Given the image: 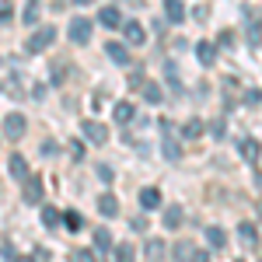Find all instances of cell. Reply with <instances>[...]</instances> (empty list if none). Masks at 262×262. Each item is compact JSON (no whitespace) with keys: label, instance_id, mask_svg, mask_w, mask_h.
Returning a JSON list of instances; mask_svg holds the SVG:
<instances>
[{"label":"cell","instance_id":"cell-1","mask_svg":"<svg viewBox=\"0 0 262 262\" xmlns=\"http://www.w3.org/2000/svg\"><path fill=\"white\" fill-rule=\"evenodd\" d=\"M53 39H56V28H46V25H42V28H35V32L28 35L25 49H28V53H42V49L53 46Z\"/></svg>","mask_w":262,"mask_h":262},{"label":"cell","instance_id":"cell-2","mask_svg":"<svg viewBox=\"0 0 262 262\" xmlns=\"http://www.w3.org/2000/svg\"><path fill=\"white\" fill-rule=\"evenodd\" d=\"M25 129H28V122H25L21 112H7V116H4V137H7V140H21Z\"/></svg>","mask_w":262,"mask_h":262},{"label":"cell","instance_id":"cell-3","mask_svg":"<svg viewBox=\"0 0 262 262\" xmlns=\"http://www.w3.org/2000/svg\"><path fill=\"white\" fill-rule=\"evenodd\" d=\"M88 39H91V21H88V18H74V21H70V42L84 46Z\"/></svg>","mask_w":262,"mask_h":262},{"label":"cell","instance_id":"cell-4","mask_svg":"<svg viewBox=\"0 0 262 262\" xmlns=\"http://www.w3.org/2000/svg\"><path fill=\"white\" fill-rule=\"evenodd\" d=\"M122 39L129 42V46H140V42L147 39V32H143L140 21H126V25H122Z\"/></svg>","mask_w":262,"mask_h":262},{"label":"cell","instance_id":"cell-5","mask_svg":"<svg viewBox=\"0 0 262 262\" xmlns=\"http://www.w3.org/2000/svg\"><path fill=\"white\" fill-rule=\"evenodd\" d=\"M84 137H88L91 143H105V140H108V129H105L101 122L88 119V122H84Z\"/></svg>","mask_w":262,"mask_h":262},{"label":"cell","instance_id":"cell-6","mask_svg":"<svg viewBox=\"0 0 262 262\" xmlns=\"http://www.w3.org/2000/svg\"><path fill=\"white\" fill-rule=\"evenodd\" d=\"M238 150H242V158H245L248 164H255V161H259V154H262V150H259V143H255V140H248V137H245V140H238Z\"/></svg>","mask_w":262,"mask_h":262},{"label":"cell","instance_id":"cell-7","mask_svg":"<svg viewBox=\"0 0 262 262\" xmlns=\"http://www.w3.org/2000/svg\"><path fill=\"white\" fill-rule=\"evenodd\" d=\"M140 206L143 210H158V206H161V192H158L154 185H147V189L140 192Z\"/></svg>","mask_w":262,"mask_h":262},{"label":"cell","instance_id":"cell-8","mask_svg":"<svg viewBox=\"0 0 262 262\" xmlns=\"http://www.w3.org/2000/svg\"><path fill=\"white\" fill-rule=\"evenodd\" d=\"M98 210L105 213V217H116V213H119V200H116L112 192H101L98 196Z\"/></svg>","mask_w":262,"mask_h":262},{"label":"cell","instance_id":"cell-9","mask_svg":"<svg viewBox=\"0 0 262 262\" xmlns=\"http://www.w3.org/2000/svg\"><path fill=\"white\" fill-rule=\"evenodd\" d=\"M98 21L105 25V28H119V25H122V14H119V7H101Z\"/></svg>","mask_w":262,"mask_h":262},{"label":"cell","instance_id":"cell-10","mask_svg":"<svg viewBox=\"0 0 262 262\" xmlns=\"http://www.w3.org/2000/svg\"><path fill=\"white\" fill-rule=\"evenodd\" d=\"M175 259H182V262H206V255H196V248L189 242H182L179 248H175Z\"/></svg>","mask_w":262,"mask_h":262},{"label":"cell","instance_id":"cell-11","mask_svg":"<svg viewBox=\"0 0 262 262\" xmlns=\"http://www.w3.org/2000/svg\"><path fill=\"white\" fill-rule=\"evenodd\" d=\"M105 53L119 63V67H126V63H129V53H126V46H122V42H108V46H105Z\"/></svg>","mask_w":262,"mask_h":262},{"label":"cell","instance_id":"cell-12","mask_svg":"<svg viewBox=\"0 0 262 262\" xmlns=\"http://www.w3.org/2000/svg\"><path fill=\"white\" fill-rule=\"evenodd\" d=\"M196 56H200L203 67H213V63H217V49H213L210 42H200V46H196Z\"/></svg>","mask_w":262,"mask_h":262},{"label":"cell","instance_id":"cell-13","mask_svg":"<svg viewBox=\"0 0 262 262\" xmlns=\"http://www.w3.org/2000/svg\"><path fill=\"white\" fill-rule=\"evenodd\" d=\"M238 238H242L245 248H255V245H259V234H255L252 224H238Z\"/></svg>","mask_w":262,"mask_h":262},{"label":"cell","instance_id":"cell-14","mask_svg":"<svg viewBox=\"0 0 262 262\" xmlns=\"http://www.w3.org/2000/svg\"><path fill=\"white\" fill-rule=\"evenodd\" d=\"M25 203H42V182L39 179L25 182Z\"/></svg>","mask_w":262,"mask_h":262},{"label":"cell","instance_id":"cell-15","mask_svg":"<svg viewBox=\"0 0 262 262\" xmlns=\"http://www.w3.org/2000/svg\"><path fill=\"white\" fill-rule=\"evenodd\" d=\"M164 227L168 231L182 227V206H164Z\"/></svg>","mask_w":262,"mask_h":262},{"label":"cell","instance_id":"cell-16","mask_svg":"<svg viewBox=\"0 0 262 262\" xmlns=\"http://www.w3.org/2000/svg\"><path fill=\"white\" fill-rule=\"evenodd\" d=\"M164 14H168V18L179 25V21L185 18V7H182V0H164Z\"/></svg>","mask_w":262,"mask_h":262},{"label":"cell","instance_id":"cell-17","mask_svg":"<svg viewBox=\"0 0 262 262\" xmlns=\"http://www.w3.org/2000/svg\"><path fill=\"white\" fill-rule=\"evenodd\" d=\"M203 234H206V242L213 245V248H224V245H227V234H224L221 227H213V224H210V227H206Z\"/></svg>","mask_w":262,"mask_h":262},{"label":"cell","instance_id":"cell-18","mask_svg":"<svg viewBox=\"0 0 262 262\" xmlns=\"http://www.w3.org/2000/svg\"><path fill=\"white\" fill-rule=\"evenodd\" d=\"M42 227H60V210L56 206H42Z\"/></svg>","mask_w":262,"mask_h":262},{"label":"cell","instance_id":"cell-19","mask_svg":"<svg viewBox=\"0 0 262 262\" xmlns=\"http://www.w3.org/2000/svg\"><path fill=\"white\" fill-rule=\"evenodd\" d=\"M11 175H14V179H21V182H28V164H25V158H21V154H14V158H11Z\"/></svg>","mask_w":262,"mask_h":262},{"label":"cell","instance_id":"cell-20","mask_svg":"<svg viewBox=\"0 0 262 262\" xmlns=\"http://www.w3.org/2000/svg\"><path fill=\"white\" fill-rule=\"evenodd\" d=\"M140 91H143V101H150V105H161L164 95H161V88H158V84H147V81H143Z\"/></svg>","mask_w":262,"mask_h":262},{"label":"cell","instance_id":"cell-21","mask_svg":"<svg viewBox=\"0 0 262 262\" xmlns=\"http://www.w3.org/2000/svg\"><path fill=\"white\" fill-rule=\"evenodd\" d=\"M203 129H206V126H203L200 119H189L185 129H182V137H185V140H196V137H203Z\"/></svg>","mask_w":262,"mask_h":262},{"label":"cell","instance_id":"cell-22","mask_svg":"<svg viewBox=\"0 0 262 262\" xmlns=\"http://www.w3.org/2000/svg\"><path fill=\"white\" fill-rule=\"evenodd\" d=\"M18 84H21L18 77H7V81L0 84V91H7V95H11V98H25V91H21Z\"/></svg>","mask_w":262,"mask_h":262},{"label":"cell","instance_id":"cell-23","mask_svg":"<svg viewBox=\"0 0 262 262\" xmlns=\"http://www.w3.org/2000/svg\"><path fill=\"white\" fill-rule=\"evenodd\" d=\"M112 112H116V122H129L133 119V105H129V101H119Z\"/></svg>","mask_w":262,"mask_h":262},{"label":"cell","instance_id":"cell-24","mask_svg":"<svg viewBox=\"0 0 262 262\" xmlns=\"http://www.w3.org/2000/svg\"><path fill=\"white\" fill-rule=\"evenodd\" d=\"M95 245H98L101 252H112V234H108L105 227H98V231H95Z\"/></svg>","mask_w":262,"mask_h":262},{"label":"cell","instance_id":"cell-25","mask_svg":"<svg viewBox=\"0 0 262 262\" xmlns=\"http://www.w3.org/2000/svg\"><path fill=\"white\" fill-rule=\"evenodd\" d=\"M39 18H42L39 4H35V0H28V7H25V25H39Z\"/></svg>","mask_w":262,"mask_h":262},{"label":"cell","instance_id":"cell-26","mask_svg":"<svg viewBox=\"0 0 262 262\" xmlns=\"http://www.w3.org/2000/svg\"><path fill=\"white\" fill-rule=\"evenodd\" d=\"M63 221H67V231H81V227H84V221H81V213H77V210H67V213H63Z\"/></svg>","mask_w":262,"mask_h":262},{"label":"cell","instance_id":"cell-27","mask_svg":"<svg viewBox=\"0 0 262 262\" xmlns=\"http://www.w3.org/2000/svg\"><path fill=\"white\" fill-rule=\"evenodd\" d=\"M161 150H164V158H168V161H179V158H182V147L175 140H164Z\"/></svg>","mask_w":262,"mask_h":262},{"label":"cell","instance_id":"cell-28","mask_svg":"<svg viewBox=\"0 0 262 262\" xmlns=\"http://www.w3.org/2000/svg\"><path fill=\"white\" fill-rule=\"evenodd\" d=\"M161 255H164V242H158V238L147 242V259H161Z\"/></svg>","mask_w":262,"mask_h":262},{"label":"cell","instance_id":"cell-29","mask_svg":"<svg viewBox=\"0 0 262 262\" xmlns=\"http://www.w3.org/2000/svg\"><path fill=\"white\" fill-rule=\"evenodd\" d=\"M112 252H116V262H133V245H119Z\"/></svg>","mask_w":262,"mask_h":262},{"label":"cell","instance_id":"cell-30","mask_svg":"<svg viewBox=\"0 0 262 262\" xmlns=\"http://www.w3.org/2000/svg\"><path fill=\"white\" fill-rule=\"evenodd\" d=\"M70 262H95V255H91L88 248H74V252H70Z\"/></svg>","mask_w":262,"mask_h":262},{"label":"cell","instance_id":"cell-31","mask_svg":"<svg viewBox=\"0 0 262 262\" xmlns=\"http://www.w3.org/2000/svg\"><path fill=\"white\" fill-rule=\"evenodd\" d=\"M32 262H49V248H35V252H32Z\"/></svg>","mask_w":262,"mask_h":262},{"label":"cell","instance_id":"cell-32","mask_svg":"<svg viewBox=\"0 0 262 262\" xmlns=\"http://www.w3.org/2000/svg\"><path fill=\"white\" fill-rule=\"evenodd\" d=\"M11 14H14V11H11V4H7V0H0V21H11Z\"/></svg>","mask_w":262,"mask_h":262},{"label":"cell","instance_id":"cell-33","mask_svg":"<svg viewBox=\"0 0 262 262\" xmlns=\"http://www.w3.org/2000/svg\"><path fill=\"white\" fill-rule=\"evenodd\" d=\"M98 179L101 182H112V168H108V164H98Z\"/></svg>","mask_w":262,"mask_h":262},{"label":"cell","instance_id":"cell-34","mask_svg":"<svg viewBox=\"0 0 262 262\" xmlns=\"http://www.w3.org/2000/svg\"><path fill=\"white\" fill-rule=\"evenodd\" d=\"M217 46H234V35H231V32H221V35H217Z\"/></svg>","mask_w":262,"mask_h":262},{"label":"cell","instance_id":"cell-35","mask_svg":"<svg viewBox=\"0 0 262 262\" xmlns=\"http://www.w3.org/2000/svg\"><path fill=\"white\" fill-rule=\"evenodd\" d=\"M210 133H213V137H217V140H221V137H224V122L217 119V122H213V126H210Z\"/></svg>","mask_w":262,"mask_h":262},{"label":"cell","instance_id":"cell-36","mask_svg":"<svg viewBox=\"0 0 262 262\" xmlns=\"http://www.w3.org/2000/svg\"><path fill=\"white\" fill-rule=\"evenodd\" d=\"M245 98L252 101V105H259V101H262V91H248V95H245Z\"/></svg>","mask_w":262,"mask_h":262},{"label":"cell","instance_id":"cell-37","mask_svg":"<svg viewBox=\"0 0 262 262\" xmlns=\"http://www.w3.org/2000/svg\"><path fill=\"white\" fill-rule=\"evenodd\" d=\"M133 231H147V217H137L133 221Z\"/></svg>","mask_w":262,"mask_h":262},{"label":"cell","instance_id":"cell-38","mask_svg":"<svg viewBox=\"0 0 262 262\" xmlns=\"http://www.w3.org/2000/svg\"><path fill=\"white\" fill-rule=\"evenodd\" d=\"M74 4H95V0H74Z\"/></svg>","mask_w":262,"mask_h":262},{"label":"cell","instance_id":"cell-39","mask_svg":"<svg viewBox=\"0 0 262 262\" xmlns=\"http://www.w3.org/2000/svg\"><path fill=\"white\" fill-rule=\"evenodd\" d=\"M259 262H262V259H259Z\"/></svg>","mask_w":262,"mask_h":262}]
</instances>
